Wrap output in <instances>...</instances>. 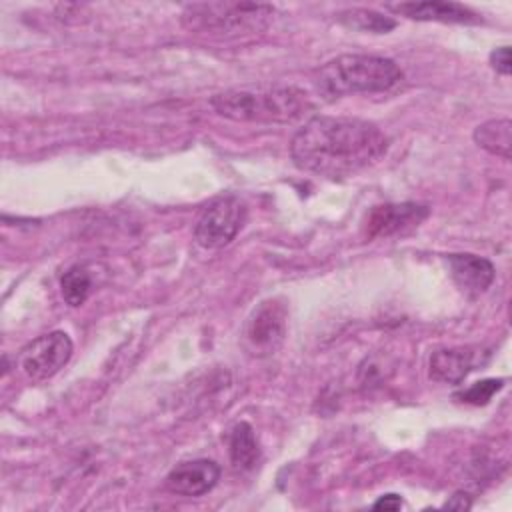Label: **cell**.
Segmentation results:
<instances>
[{
  "mask_svg": "<svg viewBox=\"0 0 512 512\" xmlns=\"http://www.w3.org/2000/svg\"><path fill=\"white\" fill-rule=\"evenodd\" d=\"M388 150L378 124L348 116H312L292 136L290 158L302 172L346 178L376 164Z\"/></svg>",
  "mask_w": 512,
  "mask_h": 512,
  "instance_id": "obj_1",
  "label": "cell"
},
{
  "mask_svg": "<svg viewBox=\"0 0 512 512\" xmlns=\"http://www.w3.org/2000/svg\"><path fill=\"white\" fill-rule=\"evenodd\" d=\"M216 114L234 122H292L302 118L310 108V96L288 84L240 86L218 92L210 98Z\"/></svg>",
  "mask_w": 512,
  "mask_h": 512,
  "instance_id": "obj_2",
  "label": "cell"
},
{
  "mask_svg": "<svg viewBox=\"0 0 512 512\" xmlns=\"http://www.w3.org/2000/svg\"><path fill=\"white\" fill-rule=\"evenodd\" d=\"M400 66L384 56L342 54L318 70L316 84L326 96L386 92L402 80Z\"/></svg>",
  "mask_w": 512,
  "mask_h": 512,
  "instance_id": "obj_3",
  "label": "cell"
},
{
  "mask_svg": "<svg viewBox=\"0 0 512 512\" xmlns=\"http://www.w3.org/2000/svg\"><path fill=\"white\" fill-rule=\"evenodd\" d=\"M274 8L260 2H194L182 8V26L214 38H238L262 32Z\"/></svg>",
  "mask_w": 512,
  "mask_h": 512,
  "instance_id": "obj_4",
  "label": "cell"
},
{
  "mask_svg": "<svg viewBox=\"0 0 512 512\" xmlns=\"http://www.w3.org/2000/svg\"><path fill=\"white\" fill-rule=\"evenodd\" d=\"M248 218V206L240 196L226 194L206 204L194 224V240L208 250L230 244Z\"/></svg>",
  "mask_w": 512,
  "mask_h": 512,
  "instance_id": "obj_5",
  "label": "cell"
},
{
  "mask_svg": "<svg viewBox=\"0 0 512 512\" xmlns=\"http://www.w3.org/2000/svg\"><path fill=\"white\" fill-rule=\"evenodd\" d=\"M286 320L288 310L282 300L270 298L260 302L246 318L242 330L244 348L256 358L274 354L286 338Z\"/></svg>",
  "mask_w": 512,
  "mask_h": 512,
  "instance_id": "obj_6",
  "label": "cell"
},
{
  "mask_svg": "<svg viewBox=\"0 0 512 512\" xmlns=\"http://www.w3.org/2000/svg\"><path fill=\"white\" fill-rule=\"evenodd\" d=\"M72 352L74 344L70 336L62 330H54L28 342L18 352L16 364L28 380L42 382L60 372L72 358Z\"/></svg>",
  "mask_w": 512,
  "mask_h": 512,
  "instance_id": "obj_7",
  "label": "cell"
},
{
  "mask_svg": "<svg viewBox=\"0 0 512 512\" xmlns=\"http://www.w3.org/2000/svg\"><path fill=\"white\" fill-rule=\"evenodd\" d=\"M428 206L416 202H400V204H380L374 206L362 224V232L366 240L386 238L408 228L418 226L428 216Z\"/></svg>",
  "mask_w": 512,
  "mask_h": 512,
  "instance_id": "obj_8",
  "label": "cell"
},
{
  "mask_svg": "<svg viewBox=\"0 0 512 512\" xmlns=\"http://www.w3.org/2000/svg\"><path fill=\"white\" fill-rule=\"evenodd\" d=\"M220 480V466L214 460L198 458L174 466L164 484L172 494L198 498L208 494Z\"/></svg>",
  "mask_w": 512,
  "mask_h": 512,
  "instance_id": "obj_9",
  "label": "cell"
},
{
  "mask_svg": "<svg viewBox=\"0 0 512 512\" xmlns=\"http://www.w3.org/2000/svg\"><path fill=\"white\" fill-rule=\"evenodd\" d=\"M386 10L406 16L410 20L422 22H444V24H476L480 22V14L472 8L458 4V2H400V4H386Z\"/></svg>",
  "mask_w": 512,
  "mask_h": 512,
  "instance_id": "obj_10",
  "label": "cell"
},
{
  "mask_svg": "<svg viewBox=\"0 0 512 512\" xmlns=\"http://www.w3.org/2000/svg\"><path fill=\"white\" fill-rule=\"evenodd\" d=\"M448 266H450V276L454 284L470 296L486 292L494 282V274H496L494 264L482 256L450 254Z\"/></svg>",
  "mask_w": 512,
  "mask_h": 512,
  "instance_id": "obj_11",
  "label": "cell"
},
{
  "mask_svg": "<svg viewBox=\"0 0 512 512\" xmlns=\"http://www.w3.org/2000/svg\"><path fill=\"white\" fill-rule=\"evenodd\" d=\"M472 368L474 352L470 348H440L428 360V376L442 384L462 382Z\"/></svg>",
  "mask_w": 512,
  "mask_h": 512,
  "instance_id": "obj_12",
  "label": "cell"
},
{
  "mask_svg": "<svg viewBox=\"0 0 512 512\" xmlns=\"http://www.w3.org/2000/svg\"><path fill=\"white\" fill-rule=\"evenodd\" d=\"M474 142L502 160H510L512 150V120L510 118H492L476 126Z\"/></svg>",
  "mask_w": 512,
  "mask_h": 512,
  "instance_id": "obj_13",
  "label": "cell"
},
{
  "mask_svg": "<svg viewBox=\"0 0 512 512\" xmlns=\"http://www.w3.org/2000/svg\"><path fill=\"white\" fill-rule=\"evenodd\" d=\"M230 460L240 470H250L260 458V446L254 434V428L248 422H238L230 432L228 442Z\"/></svg>",
  "mask_w": 512,
  "mask_h": 512,
  "instance_id": "obj_14",
  "label": "cell"
},
{
  "mask_svg": "<svg viewBox=\"0 0 512 512\" xmlns=\"http://www.w3.org/2000/svg\"><path fill=\"white\" fill-rule=\"evenodd\" d=\"M336 18L346 28L360 30V32H374V34H384L396 26V20H392L390 16H384L368 8H348L338 12Z\"/></svg>",
  "mask_w": 512,
  "mask_h": 512,
  "instance_id": "obj_15",
  "label": "cell"
},
{
  "mask_svg": "<svg viewBox=\"0 0 512 512\" xmlns=\"http://www.w3.org/2000/svg\"><path fill=\"white\" fill-rule=\"evenodd\" d=\"M90 288H92L90 272L80 264L70 266L60 278V292L68 306H74V308L82 306L90 294Z\"/></svg>",
  "mask_w": 512,
  "mask_h": 512,
  "instance_id": "obj_16",
  "label": "cell"
},
{
  "mask_svg": "<svg viewBox=\"0 0 512 512\" xmlns=\"http://www.w3.org/2000/svg\"><path fill=\"white\" fill-rule=\"evenodd\" d=\"M504 386V380L502 378H486V380H480L476 384H472L470 388H466L464 392H458L456 398L460 402H466V404H474V406H482V404H488L492 400V396Z\"/></svg>",
  "mask_w": 512,
  "mask_h": 512,
  "instance_id": "obj_17",
  "label": "cell"
},
{
  "mask_svg": "<svg viewBox=\"0 0 512 512\" xmlns=\"http://www.w3.org/2000/svg\"><path fill=\"white\" fill-rule=\"evenodd\" d=\"M490 66L502 74V76H510L512 72V58H510V46H500L496 50L490 52Z\"/></svg>",
  "mask_w": 512,
  "mask_h": 512,
  "instance_id": "obj_18",
  "label": "cell"
},
{
  "mask_svg": "<svg viewBox=\"0 0 512 512\" xmlns=\"http://www.w3.org/2000/svg\"><path fill=\"white\" fill-rule=\"evenodd\" d=\"M372 508L374 510H400L402 508V498L398 494H384L372 504Z\"/></svg>",
  "mask_w": 512,
  "mask_h": 512,
  "instance_id": "obj_19",
  "label": "cell"
},
{
  "mask_svg": "<svg viewBox=\"0 0 512 512\" xmlns=\"http://www.w3.org/2000/svg\"><path fill=\"white\" fill-rule=\"evenodd\" d=\"M472 506V500L468 494H462V492H456L446 504L444 508H450V510H468Z\"/></svg>",
  "mask_w": 512,
  "mask_h": 512,
  "instance_id": "obj_20",
  "label": "cell"
}]
</instances>
